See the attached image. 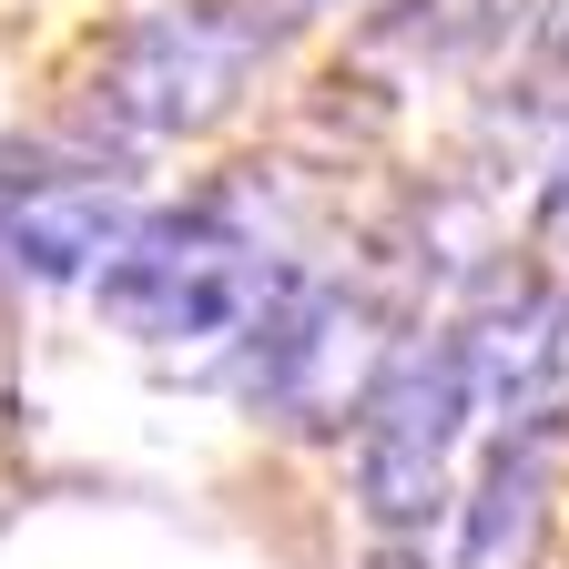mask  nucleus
I'll list each match as a JSON object with an SVG mask.
<instances>
[{
    "instance_id": "8",
    "label": "nucleus",
    "mask_w": 569,
    "mask_h": 569,
    "mask_svg": "<svg viewBox=\"0 0 569 569\" xmlns=\"http://www.w3.org/2000/svg\"><path fill=\"white\" fill-rule=\"evenodd\" d=\"M387 569H417V539H397V559H387Z\"/></svg>"
},
{
    "instance_id": "2",
    "label": "nucleus",
    "mask_w": 569,
    "mask_h": 569,
    "mask_svg": "<svg viewBox=\"0 0 569 569\" xmlns=\"http://www.w3.org/2000/svg\"><path fill=\"white\" fill-rule=\"evenodd\" d=\"M284 0H153L142 21L112 31L92 71V132L112 153H153V142H203L234 122L244 92L284 41Z\"/></svg>"
},
{
    "instance_id": "6",
    "label": "nucleus",
    "mask_w": 569,
    "mask_h": 569,
    "mask_svg": "<svg viewBox=\"0 0 569 569\" xmlns=\"http://www.w3.org/2000/svg\"><path fill=\"white\" fill-rule=\"evenodd\" d=\"M559 458H569V407L559 397H529V407H509L488 427L478 478L448 498L458 509V569H529V549L549 529Z\"/></svg>"
},
{
    "instance_id": "3",
    "label": "nucleus",
    "mask_w": 569,
    "mask_h": 569,
    "mask_svg": "<svg viewBox=\"0 0 569 569\" xmlns=\"http://www.w3.org/2000/svg\"><path fill=\"white\" fill-rule=\"evenodd\" d=\"M478 438L468 356L448 326H417L387 346V367L356 397V509L387 539H427V519L458 498V448Z\"/></svg>"
},
{
    "instance_id": "1",
    "label": "nucleus",
    "mask_w": 569,
    "mask_h": 569,
    "mask_svg": "<svg viewBox=\"0 0 569 569\" xmlns=\"http://www.w3.org/2000/svg\"><path fill=\"white\" fill-rule=\"evenodd\" d=\"M284 244L264 183H213L193 203H142V224L92 264V316L132 346H234L274 296Z\"/></svg>"
},
{
    "instance_id": "4",
    "label": "nucleus",
    "mask_w": 569,
    "mask_h": 569,
    "mask_svg": "<svg viewBox=\"0 0 569 569\" xmlns=\"http://www.w3.org/2000/svg\"><path fill=\"white\" fill-rule=\"evenodd\" d=\"M387 346L397 336H377L367 284L284 264L274 296L254 306V326L234 336V397L274 427H336V417H356L367 377L387 367Z\"/></svg>"
},
{
    "instance_id": "5",
    "label": "nucleus",
    "mask_w": 569,
    "mask_h": 569,
    "mask_svg": "<svg viewBox=\"0 0 569 569\" xmlns=\"http://www.w3.org/2000/svg\"><path fill=\"white\" fill-rule=\"evenodd\" d=\"M142 224V173L112 142H0V274L92 284V264Z\"/></svg>"
},
{
    "instance_id": "7",
    "label": "nucleus",
    "mask_w": 569,
    "mask_h": 569,
    "mask_svg": "<svg viewBox=\"0 0 569 569\" xmlns=\"http://www.w3.org/2000/svg\"><path fill=\"white\" fill-rule=\"evenodd\" d=\"M539 244L569 254V132L549 142V173H539Z\"/></svg>"
}]
</instances>
